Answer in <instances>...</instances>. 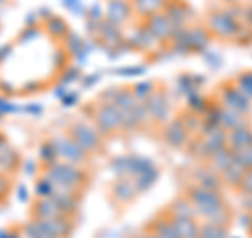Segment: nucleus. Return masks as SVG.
<instances>
[{
	"label": "nucleus",
	"instance_id": "nucleus-5",
	"mask_svg": "<svg viewBox=\"0 0 252 238\" xmlns=\"http://www.w3.org/2000/svg\"><path fill=\"white\" fill-rule=\"evenodd\" d=\"M51 144H53L55 152H57V158L61 162L76 164V166H82L84 169V166L89 164V160H91V154L78 146L69 133L55 135V137H51Z\"/></svg>",
	"mask_w": 252,
	"mask_h": 238
},
{
	"label": "nucleus",
	"instance_id": "nucleus-12",
	"mask_svg": "<svg viewBox=\"0 0 252 238\" xmlns=\"http://www.w3.org/2000/svg\"><path fill=\"white\" fill-rule=\"evenodd\" d=\"M130 13H132V6L128 0H109L105 6V19L118 28H122L128 21Z\"/></svg>",
	"mask_w": 252,
	"mask_h": 238
},
{
	"label": "nucleus",
	"instance_id": "nucleus-16",
	"mask_svg": "<svg viewBox=\"0 0 252 238\" xmlns=\"http://www.w3.org/2000/svg\"><path fill=\"white\" fill-rule=\"evenodd\" d=\"M248 146H252V126H250V122L240 126V129L227 133V148H229L231 152H240V150L248 148Z\"/></svg>",
	"mask_w": 252,
	"mask_h": 238
},
{
	"label": "nucleus",
	"instance_id": "nucleus-8",
	"mask_svg": "<svg viewBox=\"0 0 252 238\" xmlns=\"http://www.w3.org/2000/svg\"><path fill=\"white\" fill-rule=\"evenodd\" d=\"M145 108H147V116H149V122H156V124H166L168 116H170V99L164 91H154V95L145 101Z\"/></svg>",
	"mask_w": 252,
	"mask_h": 238
},
{
	"label": "nucleus",
	"instance_id": "nucleus-11",
	"mask_svg": "<svg viewBox=\"0 0 252 238\" xmlns=\"http://www.w3.org/2000/svg\"><path fill=\"white\" fill-rule=\"evenodd\" d=\"M191 184L193 186H200V188H208V190H223V177L212 169L210 164L206 166H198L191 175Z\"/></svg>",
	"mask_w": 252,
	"mask_h": 238
},
{
	"label": "nucleus",
	"instance_id": "nucleus-24",
	"mask_svg": "<svg viewBox=\"0 0 252 238\" xmlns=\"http://www.w3.org/2000/svg\"><path fill=\"white\" fill-rule=\"evenodd\" d=\"M166 0H132V9L143 17H152L156 13H164Z\"/></svg>",
	"mask_w": 252,
	"mask_h": 238
},
{
	"label": "nucleus",
	"instance_id": "nucleus-13",
	"mask_svg": "<svg viewBox=\"0 0 252 238\" xmlns=\"http://www.w3.org/2000/svg\"><path fill=\"white\" fill-rule=\"evenodd\" d=\"M215 114H217V122L223 126L227 133L240 129V126H244V124H248V118L244 116V114L233 112V110H227V108H223L220 104L215 106Z\"/></svg>",
	"mask_w": 252,
	"mask_h": 238
},
{
	"label": "nucleus",
	"instance_id": "nucleus-23",
	"mask_svg": "<svg viewBox=\"0 0 252 238\" xmlns=\"http://www.w3.org/2000/svg\"><path fill=\"white\" fill-rule=\"evenodd\" d=\"M246 166L244 164H240L238 162V158H233V162L227 166V169L220 173V177H223V184H227V186H231V188H238L240 186V181L244 179V175H246Z\"/></svg>",
	"mask_w": 252,
	"mask_h": 238
},
{
	"label": "nucleus",
	"instance_id": "nucleus-14",
	"mask_svg": "<svg viewBox=\"0 0 252 238\" xmlns=\"http://www.w3.org/2000/svg\"><path fill=\"white\" fill-rule=\"evenodd\" d=\"M32 217L34 219H59L67 215H63V211L57 207V202L53 198H38L36 204L32 207Z\"/></svg>",
	"mask_w": 252,
	"mask_h": 238
},
{
	"label": "nucleus",
	"instance_id": "nucleus-18",
	"mask_svg": "<svg viewBox=\"0 0 252 238\" xmlns=\"http://www.w3.org/2000/svg\"><path fill=\"white\" fill-rule=\"evenodd\" d=\"M164 15L170 19V23L175 28H187V21L191 17V11L189 6L183 2H166L164 6Z\"/></svg>",
	"mask_w": 252,
	"mask_h": 238
},
{
	"label": "nucleus",
	"instance_id": "nucleus-25",
	"mask_svg": "<svg viewBox=\"0 0 252 238\" xmlns=\"http://www.w3.org/2000/svg\"><path fill=\"white\" fill-rule=\"evenodd\" d=\"M233 158H235V154L231 152V150H229V148H223L220 152H217L215 156L210 158L208 164H210L212 169H215V171L219 173V175H220V173H223V171L227 169V166H229V164L233 162Z\"/></svg>",
	"mask_w": 252,
	"mask_h": 238
},
{
	"label": "nucleus",
	"instance_id": "nucleus-32",
	"mask_svg": "<svg viewBox=\"0 0 252 238\" xmlns=\"http://www.w3.org/2000/svg\"><path fill=\"white\" fill-rule=\"evenodd\" d=\"M233 154H235V158H238L240 164H244L246 169H252V146L240 150V152H233Z\"/></svg>",
	"mask_w": 252,
	"mask_h": 238
},
{
	"label": "nucleus",
	"instance_id": "nucleus-30",
	"mask_svg": "<svg viewBox=\"0 0 252 238\" xmlns=\"http://www.w3.org/2000/svg\"><path fill=\"white\" fill-rule=\"evenodd\" d=\"M40 160H42L46 166L59 160V158H57V152H55V148H53V144H51V139H49V141H44V144L40 146Z\"/></svg>",
	"mask_w": 252,
	"mask_h": 238
},
{
	"label": "nucleus",
	"instance_id": "nucleus-36",
	"mask_svg": "<svg viewBox=\"0 0 252 238\" xmlns=\"http://www.w3.org/2000/svg\"><path fill=\"white\" fill-rule=\"evenodd\" d=\"M6 177H4V173H0V198H2L4 194H6Z\"/></svg>",
	"mask_w": 252,
	"mask_h": 238
},
{
	"label": "nucleus",
	"instance_id": "nucleus-29",
	"mask_svg": "<svg viewBox=\"0 0 252 238\" xmlns=\"http://www.w3.org/2000/svg\"><path fill=\"white\" fill-rule=\"evenodd\" d=\"M233 82H235V86H238V89L252 101V72H242V74H238Z\"/></svg>",
	"mask_w": 252,
	"mask_h": 238
},
{
	"label": "nucleus",
	"instance_id": "nucleus-4",
	"mask_svg": "<svg viewBox=\"0 0 252 238\" xmlns=\"http://www.w3.org/2000/svg\"><path fill=\"white\" fill-rule=\"evenodd\" d=\"M69 135H72V139L89 154H97L99 150L103 148V135L99 133V129L93 124L91 118H80V120L72 122Z\"/></svg>",
	"mask_w": 252,
	"mask_h": 238
},
{
	"label": "nucleus",
	"instance_id": "nucleus-2",
	"mask_svg": "<svg viewBox=\"0 0 252 238\" xmlns=\"http://www.w3.org/2000/svg\"><path fill=\"white\" fill-rule=\"evenodd\" d=\"M185 196L191 200L193 209H195V215L202 221L204 217H208L210 213H215L217 209L225 207V196H223V190H208V188H200V186H193L189 184L185 188Z\"/></svg>",
	"mask_w": 252,
	"mask_h": 238
},
{
	"label": "nucleus",
	"instance_id": "nucleus-31",
	"mask_svg": "<svg viewBox=\"0 0 252 238\" xmlns=\"http://www.w3.org/2000/svg\"><path fill=\"white\" fill-rule=\"evenodd\" d=\"M46 26H49V32H51V34H55V36H67L69 34L67 26L61 19H57V17H51L49 21H46Z\"/></svg>",
	"mask_w": 252,
	"mask_h": 238
},
{
	"label": "nucleus",
	"instance_id": "nucleus-35",
	"mask_svg": "<svg viewBox=\"0 0 252 238\" xmlns=\"http://www.w3.org/2000/svg\"><path fill=\"white\" fill-rule=\"evenodd\" d=\"M65 6H69L72 11L82 13V9H80V0H65Z\"/></svg>",
	"mask_w": 252,
	"mask_h": 238
},
{
	"label": "nucleus",
	"instance_id": "nucleus-9",
	"mask_svg": "<svg viewBox=\"0 0 252 238\" xmlns=\"http://www.w3.org/2000/svg\"><path fill=\"white\" fill-rule=\"evenodd\" d=\"M162 137L164 141L170 146V148H187L189 141H191V131L187 129V124L181 120V116L175 118V120H170L164 124V131H162Z\"/></svg>",
	"mask_w": 252,
	"mask_h": 238
},
{
	"label": "nucleus",
	"instance_id": "nucleus-3",
	"mask_svg": "<svg viewBox=\"0 0 252 238\" xmlns=\"http://www.w3.org/2000/svg\"><path fill=\"white\" fill-rule=\"evenodd\" d=\"M91 120L93 124L99 129V133L103 135H116V133H122L124 131V122H122V114L118 110L107 104V101H97L93 108H91Z\"/></svg>",
	"mask_w": 252,
	"mask_h": 238
},
{
	"label": "nucleus",
	"instance_id": "nucleus-15",
	"mask_svg": "<svg viewBox=\"0 0 252 238\" xmlns=\"http://www.w3.org/2000/svg\"><path fill=\"white\" fill-rule=\"evenodd\" d=\"M137 194H139V190L135 186V179H128V177H120L112 188V196L122 204L132 202L137 198Z\"/></svg>",
	"mask_w": 252,
	"mask_h": 238
},
{
	"label": "nucleus",
	"instance_id": "nucleus-6",
	"mask_svg": "<svg viewBox=\"0 0 252 238\" xmlns=\"http://www.w3.org/2000/svg\"><path fill=\"white\" fill-rule=\"evenodd\" d=\"M206 30L212 36L220 38V40H235V36H238L240 30H242V23L227 9L225 11H212L208 15Z\"/></svg>",
	"mask_w": 252,
	"mask_h": 238
},
{
	"label": "nucleus",
	"instance_id": "nucleus-28",
	"mask_svg": "<svg viewBox=\"0 0 252 238\" xmlns=\"http://www.w3.org/2000/svg\"><path fill=\"white\" fill-rule=\"evenodd\" d=\"M156 177H158L156 166H152V169H147L145 173H141V175H137V177H135V186H137V190H139V192H143V190H147V188L156 181Z\"/></svg>",
	"mask_w": 252,
	"mask_h": 238
},
{
	"label": "nucleus",
	"instance_id": "nucleus-17",
	"mask_svg": "<svg viewBox=\"0 0 252 238\" xmlns=\"http://www.w3.org/2000/svg\"><path fill=\"white\" fill-rule=\"evenodd\" d=\"M166 213L170 217H177V219H198V215H195V209H193V204L191 200L185 196V194H181L177 196L175 200H172L168 207H166Z\"/></svg>",
	"mask_w": 252,
	"mask_h": 238
},
{
	"label": "nucleus",
	"instance_id": "nucleus-26",
	"mask_svg": "<svg viewBox=\"0 0 252 238\" xmlns=\"http://www.w3.org/2000/svg\"><path fill=\"white\" fill-rule=\"evenodd\" d=\"M200 238H231V236H229V228H225V226L202 224V228H200Z\"/></svg>",
	"mask_w": 252,
	"mask_h": 238
},
{
	"label": "nucleus",
	"instance_id": "nucleus-37",
	"mask_svg": "<svg viewBox=\"0 0 252 238\" xmlns=\"http://www.w3.org/2000/svg\"><path fill=\"white\" fill-rule=\"evenodd\" d=\"M244 200H246V204H244V207H246V213H252V192L244 194Z\"/></svg>",
	"mask_w": 252,
	"mask_h": 238
},
{
	"label": "nucleus",
	"instance_id": "nucleus-7",
	"mask_svg": "<svg viewBox=\"0 0 252 238\" xmlns=\"http://www.w3.org/2000/svg\"><path fill=\"white\" fill-rule=\"evenodd\" d=\"M219 104L223 106V108H227V110L240 112L244 116H248L250 110H252V101L238 89V86H235V82L220 86V91H219Z\"/></svg>",
	"mask_w": 252,
	"mask_h": 238
},
{
	"label": "nucleus",
	"instance_id": "nucleus-21",
	"mask_svg": "<svg viewBox=\"0 0 252 238\" xmlns=\"http://www.w3.org/2000/svg\"><path fill=\"white\" fill-rule=\"evenodd\" d=\"M187 40H189V53H202L210 42V32L206 28H187Z\"/></svg>",
	"mask_w": 252,
	"mask_h": 238
},
{
	"label": "nucleus",
	"instance_id": "nucleus-27",
	"mask_svg": "<svg viewBox=\"0 0 252 238\" xmlns=\"http://www.w3.org/2000/svg\"><path fill=\"white\" fill-rule=\"evenodd\" d=\"M132 95L137 97V101H141V104H145V101L152 97L154 95V91H156V86L152 84V82H137L135 86H132Z\"/></svg>",
	"mask_w": 252,
	"mask_h": 238
},
{
	"label": "nucleus",
	"instance_id": "nucleus-10",
	"mask_svg": "<svg viewBox=\"0 0 252 238\" xmlns=\"http://www.w3.org/2000/svg\"><path fill=\"white\" fill-rule=\"evenodd\" d=\"M145 28L147 32L154 36L156 42H168L172 32H175V26L170 23V19L164 13H156L152 17L145 19Z\"/></svg>",
	"mask_w": 252,
	"mask_h": 238
},
{
	"label": "nucleus",
	"instance_id": "nucleus-33",
	"mask_svg": "<svg viewBox=\"0 0 252 238\" xmlns=\"http://www.w3.org/2000/svg\"><path fill=\"white\" fill-rule=\"evenodd\" d=\"M238 190L242 192V196H244V194H250V192H252V169H248V171H246V175H244V179L240 181Z\"/></svg>",
	"mask_w": 252,
	"mask_h": 238
},
{
	"label": "nucleus",
	"instance_id": "nucleus-1",
	"mask_svg": "<svg viewBox=\"0 0 252 238\" xmlns=\"http://www.w3.org/2000/svg\"><path fill=\"white\" fill-rule=\"evenodd\" d=\"M44 177L55 186H67V188L80 190V192L84 190V186L89 184V173H86V169L76 166V164L61 162V160L46 166Z\"/></svg>",
	"mask_w": 252,
	"mask_h": 238
},
{
	"label": "nucleus",
	"instance_id": "nucleus-38",
	"mask_svg": "<svg viewBox=\"0 0 252 238\" xmlns=\"http://www.w3.org/2000/svg\"><path fill=\"white\" fill-rule=\"evenodd\" d=\"M135 238H158V236H156V234L152 232V230H149V228H147V230H145V232H141V234H137Z\"/></svg>",
	"mask_w": 252,
	"mask_h": 238
},
{
	"label": "nucleus",
	"instance_id": "nucleus-19",
	"mask_svg": "<svg viewBox=\"0 0 252 238\" xmlns=\"http://www.w3.org/2000/svg\"><path fill=\"white\" fill-rule=\"evenodd\" d=\"M149 230H152L158 238H181L177 228L172 226V219L168 217L166 211H164L162 215H158L152 224H149Z\"/></svg>",
	"mask_w": 252,
	"mask_h": 238
},
{
	"label": "nucleus",
	"instance_id": "nucleus-34",
	"mask_svg": "<svg viewBox=\"0 0 252 238\" xmlns=\"http://www.w3.org/2000/svg\"><path fill=\"white\" fill-rule=\"evenodd\" d=\"M242 26L252 28V4L242 6Z\"/></svg>",
	"mask_w": 252,
	"mask_h": 238
},
{
	"label": "nucleus",
	"instance_id": "nucleus-22",
	"mask_svg": "<svg viewBox=\"0 0 252 238\" xmlns=\"http://www.w3.org/2000/svg\"><path fill=\"white\" fill-rule=\"evenodd\" d=\"M170 219L181 238H200V228H202L200 219H177V217H170Z\"/></svg>",
	"mask_w": 252,
	"mask_h": 238
},
{
	"label": "nucleus",
	"instance_id": "nucleus-20",
	"mask_svg": "<svg viewBox=\"0 0 252 238\" xmlns=\"http://www.w3.org/2000/svg\"><path fill=\"white\" fill-rule=\"evenodd\" d=\"M124 42L128 44V46H132V49H143V51H145V49H152L154 44H158V42L154 40V36L147 32L145 26L132 30L128 36H124Z\"/></svg>",
	"mask_w": 252,
	"mask_h": 238
}]
</instances>
